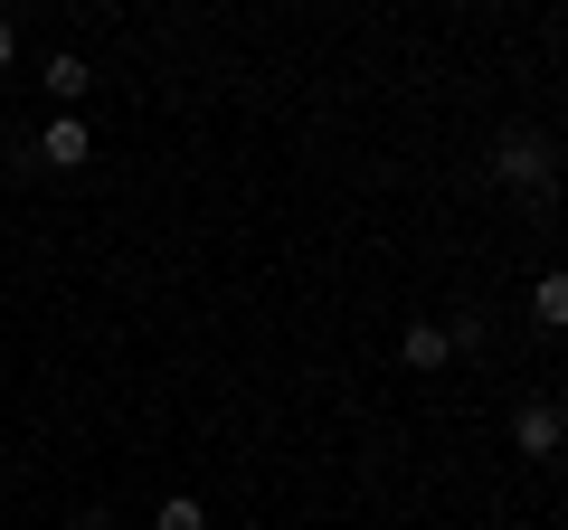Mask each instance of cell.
Here are the masks:
<instances>
[{
    "instance_id": "obj_4",
    "label": "cell",
    "mask_w": 568,
    "mask_h": 530,
    "mask_svg": "<svg viewBox=\"0 0 568 530\" xmlns=\"http://www.w3.org/2000/svg\"><path fill=\"white\" fill-rule=\"evenodd\" d=\"M39 85H48V95H58V114H77V104H85V95H95V67H85V58H77V48H58V58H48V67H39Z\"/></svg>"
},
{
    "instance_id": "obj_9",
    "label": "cell",
    "mask_w": 568,
    "mask_h": 530,
    "mask_svg": "<svg viewBox=\"0 0 568 530\" xmlns=\"http://www.w3.org/2000/svg\"><path fill=\"white\" fill-rule=\"evenodd\" d=\"M10 58H20V39H10V20H0V67H10Z\"/></svg>"
},
{
    "instance_id": "obj_6",
    "label": "cell",
    "mask_w": 568,
    "mask_h": 530,
    "mask_svg": "<svg viewBox=\"0 0 568 530\" xmlns=\"http://www.w3.org/2000/svg\"><path fill=\"white\" fill-rule=\"evenodd\" d=\"M530 323H540V332H568V265H549L540 285H530Z\"/></svg>"
},
{
    "instance_id": "obj_3",
    "label": "cell",
    "mask_w": 568,
    "mask_h": 530,
    "mask_svg": "<svg viewBox=\"0 0 568 530\" xmlns=\"http://www.w3.org/2000/svg\"><path fill=\"white\" fill-rule=\"evenodd\" d=\"M39 162H48V171H85V162H95L85 114H58V123H48V133H39Z\"/></svg>"
},
{
    "instance_id": "obj_2",
    "label": "cell",
    "mask_w": 568,
    "mask_h": 530,
    "mask_svg": "<svg viewBox=\"0 0 568 530\" xmlns=\"http://www.w3.org/2000/svg\"><path fill=\"white\" fill-rule=\"evenodd\" d=\"M511 446H521L530 465H549V455L568 446V408L559 398H521V408H511Z\"/></svg>"
},
{
    "instance_id": "obj_1",
    "label": "cell",
    "mask_w": 568,
    "mask_h": 530,
    "mask_svg": "<svg viewBox=\"0 0 568 530\" xmlns=\"http://www.w3.org/2000/svg\"><path fill=\"white\" fill-rule=\"evenodd\" d=\"M484 162H493V181H503V190H530V200L559 190V143H549L540 123H503Z\"/></svg>"
},
{
    "instance_id": "obj_7",
    "label": "cell",
    "mask_w": 568,
    "mask_h": 530,
    "mask_svg": "<svg viewBox=\"0 0 568 530\" xmlns=\"http://www.w3.org/2000/svg\"><path fill=\"white\" fill-rule=\"evenodd\" d=\"M152 530H209V511H200V502H190V492H171V502H162V511H152Z\"/></svg>"
},
{
    "instance_id": "obj_5",
    "label": "cell",
    "mask_w": 568,
    "mask_h": 530,
    "mask_svg": "<svg viewBox=\"0 0 568 530\" xmlns=\"http://www.w3.org/2000/svg\"><path fill=\"white\" fill-rule=\"evenodd\" d=\"M398 360H407V369H446V360H455L446 323H407V332H398Z\"/></svg>"
},
{
    "instance_id": "obj_8",
    "label": "cell",
    "mask_w": 568,
    "mask_h": 530,
    "mask_svg": "<svg viewBox=\"0 0 568 530\" xmlns=\"http://www.w3.org/2000/svg\"><path fill=\"white\" fill-rule=\"evenodd\" d=\"M67 530H114V511L95 502V511H77V521H67Z\"/></svg>"
}]
</instances>
